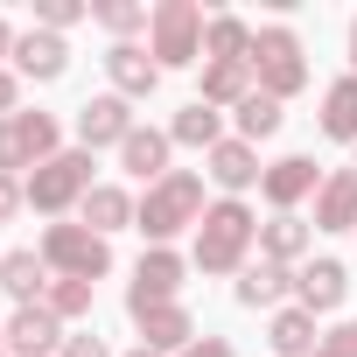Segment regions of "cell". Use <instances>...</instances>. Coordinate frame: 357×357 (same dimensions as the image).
Here are the masks:
<instances>
[{
  "label": "cell",
  "mask_w": 357,
  "mask_h": 357,
  "mask_svg": "<svg viewBox=\"0 0 357 357\" xmlns=\"http://www.w3.org/2000/svg\"><path fill=\"white\" fill-rule=\"evenodd\" d=\"M252 245H259V218H252V204L225 197V204L204 211L190 266H204V273H245V266H252Z\"/></svg>",
  "instance_id": "1"
},
{
  "label": "cell",
  "mask_w": 357,
  "mask_h": 357,
  "mask_svg": "<svg viewBox=\"0 0 357 357\" xmlns=\"http://www.w3.org/2000/svg\"><path fill=\"white\" fill-rule=\"evenodd\" d=\"M204 175L197 168H168L161 183L140 197V218H133V231H147V245H168L175 231H197L204 225Z\"/></svg>",
  "instance_id": "2"
},
{
  "label": "cell",
  "mask_w": 357,
  "mask_h": 357,
  "mask_svg": "<svg viewBox=\"0 0 357 357\" xmlns=\"http://www.w3.org/2000/svg\"><path fill=\"white\" fill-rule=\"evenodd\" d=\"M252 77H259V91L266 98H294V91H308V50H301V36L287 29V22H266L259 36H252Z\"/></svg>",
  "instance_id": "3"
},
{
  "label": "cell",
  "mask_w": 357,
  "mask_h": 357,
  "mask_svg": "<svg viewBox=\"0 0 357 357\" xmlns=\"http://www.w3.org/2000/svg\"><path fill=\"white\" fill-rule=\"evenodd\" d=\"M43 266H50V280H105L112 273V238H98L91 225H50L43 231Z\"/></svg>",
  "instance_id": "4"
},
{
  "label": "cell",
  "mask_w": 357,
  "mask_h": 357,
  "mask_svg": "<svg viewBox=\"0 0 357 357\" xmlns=\"http://www.w3.org/2000/svg\"><path fill=\"white\" fill-rule=\"evenodd\" d=\"M63 154V126H56V112H8L0 119V175H29L43 168V161H56Z\"/></svg>",
  "instance_id": "5"
},
{
  "label": "cell",
  "mask_w": 357,
  "mask_h": 357,
  "mask_svg": "<svg viewBox=\"0 0 357 357\" xmlns=\"http://www.w3.org/2000/svg\"><path fill=\"white\" fill-rule=\"evenodd\" d=\"M147 56L161 70H183V63H204V8L197 0H161L154 22H147Z\"/></svg>",
  "instance_id": "6"
},
{
  "label": "cell",
  "mask_w": 357,
  "mask_h": 357,
  "mask_svg": "<svg viewBox=\"0 0 357 357\" xmlns=\"http://www.w3.org/2000/svg\"><path fill=\"white\" fill-rule=\"evenodd\" d=\"M91 190H98V183H91V154H84V147H63L56 161H43V168L29 175V211L63 218V211H77Z\"/></svg>",
  "instance_id": "7"
},
{
  "label": "cell",
  "mask_w": 357,
  "mask_h": 357,
  "mask_svg": "<svg viewBox=\"0 0 357 357\" xmlns=\"http://www.w3.org/2000/svg\"><path fill=\"white\" fill-rule=\"evenodd\" d=\"M183 273H190V259L175 245H147L140 266H133V287H126V315H147L161 301H183Z\"/></svg>",
  "instance_id": "8"
},
{
  "label": "cell",
  "mask_w": 357,
  "mask_h": 357,
  "mask_svg": "<svg viewBox=\"0 0 357 357\" xmlns=\"http://www.w3.org/2000/svg\"><path fill=\"white\" fill-rule=\"evenodd\" d=\"M133 126H140V119H133V105H126L119 91H98V98L77 105V147H84V154H98V147H126Z\"/></svg>",
  "instance_id": "9"
},
{
  "label": "cell",
  "mask_w": 357,
  "mask_h": 357,
  "mask_svg": "<svg viewBox=\"0 0 357 357\" xmlns=\"http://www.w3.org/2000/svg\"><path fill=\"white\" fill-rule=\"evenodd\" d=\"M315 190H322V168H315L308 154H280V161H266V175H259V197L273 204V218L294 211V204H308Z\"/></svg>",
  "instance_id": "10"
},
{
  "label": "cell",
  "mask_w": 357,
  "mask_h": 357,
  "mask_svg": "<svg viewBox=\"0 0 357 357\" xmlns=\"http://www.w3.org/2000/svg\"><path fill=\"white\" fill-rule=\"evenodd\" d=\"M204 161H211L204 175H211V183H218L225 197H238V190H259V175H266L259 147H252V140H238V133H225V140H218V147H211Z\"/></svg>",
  "instance_id": "11"
},
{
  "label": "cell",
  "mask_w": 357,
  "mask_h": 357,
  "mask_svg": "<svg viewBox=\"0 0 357 357\" xmlns=\"http://www.w3.org/2000/svg\"><path fill=\"white\" fill-rule=\"evenodd\" d=\"M105 77H112V91L133 105V98H154V84H161V63H154L140 43H112V50H105Z\"/></svg>",
  "instance_id": "12"
},
{
  "label": "cell",
  "mask_w": 357,
  "mask_h": 357,
  "mask_svg": "<svg viewBox=\"0 0 357 357\" xmlns=\"http://www.w3.org/2000/svg\"><path fill=\"white\" fill-rule=\"evenodd\" d=\"M343 294H350V266H343V259H308V266L294 273V301H301L308 315L343 308Z\"/></svg>",
  "instance_id": "13"
},
{
  "label": "cell",
  "mask_w": 357,
  "mask_h": 357,
  "mask_svg": "<svg viewBox=\"0 0 357 357\" xmlns=\"http://www.w3.org/2000/svg\"><path fill=\"white\" fill-rule=\"evenodd\" d=\"M8 350H15V357H56V350H63V322H56L43 301H29V308L8 315Z\"/></svg>",
  "instance_id": "14"
},
{
  "label": "cell",
  "mask_w": 357,
  "mask_h": 357,
  "mask_svg": "<svg viewBox=\"0 0 357 357\" xmlns=\"http://www.w3.org/2000/svg\"><path fill=\"white\" fill-rule=\"evenodd\" d=\"M133 322H140V343L161 350V357H183V350L197 343V315H190L183 301H161V308H147V315H133Z\"/></svg>",
  "instance_id": "15"
},
{
  "label": "cell",
  "mask_w": 357,
  "mask_h": 357,
  "mask_svg": "<svg viewBox=\"0 0 357 357\" xmlns=\"http://www.w3.org/2000/svg\"><path fill=\"white\" fill-rule=\"evenodd\" d=\"M315 231H357V168H329L315 190Z\"/></svg>",
  "instance_id": "16"
},
{
  "label": "cell",
  "mask_w": 357,
  "mask_h": 357,
  "mask_svg": "<svg viewBox=\"0 0 357 357\" xmlns=\"http://www.w3.org/2000/svg\"><path fill=\"white\" fill-rule=\"evenodd\" d=\"M168 154H175L168 126H133V133H126V147H119V168H126V175H140V183L154 190L161 175H168Z\"/></svg>",
  "instance_id": "17"
},
{
  "label": "cell",
  "mask_w": 357,
  "mask_h": 357,
  "mask_svg": "<svg viewBox=\"0 0 357 357\" xmlns=\"http://www.w3.org/2000/svg\"><path fill=\"white\" fill-rule=\"evenodd\" d=\"M15 70H22V77H36V84H56V77L70 70V43H63V36H50V29H29V36L15 43Z\"/></svg>",
  "instance_id": "18"
},
{
  "label": "cell",
  "mask_w": 357,
  "mask_h": 357,
  "mask_svg": "<svg viewBox=\"0 0 357 357\" xmlns=\"http://www.w3.org/2000/svg\"><path fill=\"white\" fill-rule=\"evenodd\" d=\"M308 245H315V225H308V218H294V211H280V218H266V225H259V259H273V266L308 259Z\"/></svg>",
  "instance_id": "19"
},
{
  "label": "cell",
  "mask_w": 357,
  "mask_h": 357,
  "mask_svg": "<svg viewBox=\"0 0 357 357\" xmlns=\"http://www.w3.org/2000/svg\"><path fill=\"white\" fill-rule=\"evenodd\" d=\"M238 308H287V294H294V266H273V259H252L245 273H238Z\"/></svg>",
  "instance_id": "20"
},
{
  "label": "cell",
  "mask_w": 357,
  "mask_h": 357,
  "mask_svg": "<svg viewBox=\"0 0 357 357\" xmlns=\"http://www.w3.org/2000/svg\"><path fill=\"white\" fill-rule=\"evenodd\" d=\"M266 343H273V357H315V350H322V329H315V315H308L301 301H287V308H273Z\"/></svg>",
  "instance_id": "21"
},
{
  "label": "cell",
  "mask_w": 357,
  "mask_h": 357,
  "mask_svg": "<svg viewBox=\"0 0 357 357\" xmlns=\"http://www.w3.org/2000/svg\"><path fill=\"white\" fill-rule=\"evenodd\" d=\"M252 22L245 15H211L204 22V63H252Z\"/></svg>",
  "instance_id": "22"
},
{
  "label": "cell",
  "mask_w": 357,
  "mask_h": 357,
  "mask_svg": "<svg viewBox=\"0 0 357 357\" xmlns=\"http://www.w3.org/2000/svg\"><path fill=\"white\" fill-rule=\"evenodd\" d=\"M0 287H8L22 308H29V301H43V294H50V266H43V252H29V245L0 252Z\"/></svg>",
  "instance_id": "23"
},
{
  "label": "cell",
  "mask_w": 357,
  "mask_h": 357,
  "mask_svg": "<svg viewBox=\"0 0 357 357\" xmlns=\"http://www.w3.org/2000/svg\"><path fill=\"white\" fill-rule=\"evenodd\" d=\"M252 91H259V77H252V63H204V91H197L204 105H218V112L231 105V112H238V105H245Z\"/></svg>",
  "instance_id": "24"
},
{
  "label": "cell",
  "mask_w": 357,
  "mask_h": 357,
  "mask_svg": "<svg viewBox=\"0 0 357 357\" xmlns=\"http://www.w3.org/2000/svg\"><path fill=\"white\" fill-rule=\"evenodd\" d=\"M77 211H84V225H91L98 238H112V231H126V225L140 218V204H133V197H126L119 183H98V190H91V197H84Z\"/></svg>",
  "instance_id": "25"
},
{
  "label": "cell",
  "mask_w": 357,
  "mask_h": 357,
  "mask_svg": "<svg viewBox=\"0 0 357 357\" xmlns=\"http://www.w3.org/2000/svg\"><path fill=\"white\" fill-rule=\"evenodd\" d=\"M168 140H175V147H204V154H211V147L225 140V112H218V105H204V98H190L183 112L168 119Z\"/></svg>",
  "instance_id": "26"
},
{
  "label": "cell",
  "mask_w": 357,
  "mask_h": 357,
  "mask_svg": "<svg viewBox=\"0 0 357 357\" xmlns=\"http://www.w3.org/2000/svg\"><path fill=\"white\" fill-rule=\"evenodd\" d=\"M322 133L357 147V77H350V70H343V77L322 91Z\"/></svg>",
  "instance_id": "27"
},
{
  "label": "cell",
  "mask_w": 357,
  "mask_h": 357,
  "mask_svg": "<svg viewBox=\"0 0 357 357\" xmlns=\"http://www.w3.org/2000/svg\"><path fill=\"white\" fill-rule=\"evenodd\" d=\"M231 119H238V140H252V147H259V140H273V133H280V98L252 91V98H245Z\"/></svg>",
  "instance_id": "28"
},
{
  "label": "cell",
  "mask_w": 357,
  "mask_h": 357,
  "mask_svg": "<svg viewBox=\"0 0 357 357\" xmlns=\"http://www.w3.org/2000/svg\"><path fill=\"white\" fill-rule=\"evenodd\" d=\"M91 15H98V29H112L119 43H133V36L154 22V8H140V0H98Z\"/></svg>",
  "instance_id": "29"
},
{
  "label": "cell",
  "mask_w": 357,
  "mask_h": 357,
  "mask_svg": "<svg viewBox=\"0 0 357 357\" xmlns=\"http://www.w3.org/2000/svg\"><path fill=\"white\" fill-rule=\"evenodd\" d=\"M43 308H50L56 322H77V315H91V280H50Z\"/></svg>",
  "instance_id": "30"
},
{
  "label": "cell",
  "mask_w": 357,
  "mask_h": 357,
  "mask_svg": "<svg viewBox=\"0 0 357 357\" xmlns=\"http://www.w3.org/2000/svg\"><path fill=\"white\" fill-rule=\"evenodd\" d=\"M84 15H91V0H36V29H50V36L77 29Z\"/></svg>",
  "instance_id": "31"
},
{
  "label": "cell",
  "mask_w": 357,
  "mask_h": 357,
  "mask_svg": "<svg viewBox=\"0 0 357 357\" xmlns=\"http://www.w3.org/2000/svg\"><path fill=\"white\" fill-rule=\"evenodd\" d=\"M15 211H29V183L22 175H0V225H8Z\"/></svg>",
  "instance_id": "32"
},
{
  "label": "cell",
  "mask_w": 357,
  "mask_h": 357,
  "mask_svg": "<svg viewBox=\"0 0 357 357\" xmlns=\"http://www.w3.org/2000/svg\"><path fill=\"white\" fill-rule=\"evenodd\" d=\"M8 112H22V70L0 63V119H8Z\"/></svg>",
  "instance_id": "33"
},
{
  "label": "cell",
  "mask_w": 357,
  "mask_h": 357,
  "mask_svg": "<svg viewBox=\"0 0 357 357\" xmlns=\"http://www.w3.org/2000/svg\"><path fill=\"white\" fill-rule=\"evenodd\" d=\"M56 357H112V350H105V336H91V329H84V336H63V350H56Z\"/></svg>",
  "instance_id": "34"
},
{
  "label": "cell",
  "mask_w": 357,
  "mask_h": 357,
  "mask_svg": "<svg viewBox=\"0 0 357 357\" xmlns=\"http://www.w3.org/2000/svg\"><path fill=\"white\" fill-rule=\"evenodd\" d=\"M322 343H329V350H343V357H357V315H350V322H336Z\"/></svg>",
  "instance_id": "35"
},
{
  "label": "cell",
  "mask_w": 357,
  "mask_h": 357,
  "mask_svg": "<svg viewBox=\"0 0 357 357\" xmlns=\"http://www.w3.org/2000/svg\"><path fill=\"white\" fill-rule=\"evenodd\" d=\"M183 357H238V350H231V343H225V336H197V343H190V350H183Z\"/></svg>",
  "instance_id": "36"
},
{
  "label": "cell",
  "mask_w": 357,
  "mask_h": 357,
  "mask_svg": "<svg viewBox=\"0 0 357 357\" xmlns=\"http://www.w3.org/2000/svg\"><path fill=\"white\" fill-rule=\"evenodd\" d=\"M15 43H22V36H15V22L0 15V63H15Z\"/></svg>",
  "instance_id": "37"
},
{
  "label": "cell",
  "mask_w": 357,
  "mask_h": 357,
  "mask_svg": "<svg viewBox=\"0 0 357 357\" xmlns=\"http://www.w3.org/2000/svg\"><path fill=\"white\" fill-rule=\"evenodd\" d=\"M350 77H357V22H350Z\"/></svg>",
  "instance_id": "38"
},
{
  "label": "cell",
  "mask_w": 357,
  "mask_h": 357,
  "mask_svg": "<svg viewBox=\"0 0 357 357\" xmlns=\"http://www.w3.org/2000/svg\"><path fill=\"white\" fill-rule=\"evenodd\" d=\"M126 357H161V350H147V343H133V350H126Z\"/></svg>",
  "instance_id": "39"
},
{
  "label": "cell",
  "mask_w": 357,
  "mask_h": 357,
  "mask_svg": "<svg viewBox=\"0 0 357 357\" xmlns=\"http://www.w3.org/2000/svg\"><path fill=\"white\" fill-rule=\"evenodd\" d=\"M0 357H15V350H8V322H0Z\"/></svg>",
  "instance_id": "40"
},
{
  "label": "cell",
  "mask_w": 357,
  "mask_h": 357,
  "mask_svg": "<svg viewBox=\"0 0 357 357\" xmlns=\"http://www.w3.org/2000/svg\"><path fill=\"white\" fill-rule=\"evenodd\" d=\"M315 357H343V350H329V343H322V350H315Z\"/></svg>",
  "instance_id": "41"
}]
</instances>
